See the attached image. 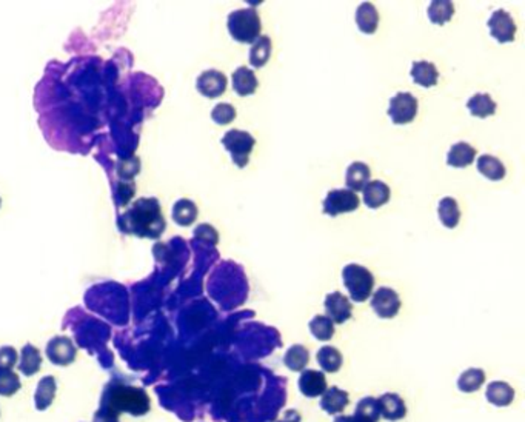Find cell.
Segmentation results:
<instances>
[{
  "label": "cell",
  "mask_w": 525,
  "mask_h": 422,
  "mask_svg": "<svg viewBox=\"0 0 525 422\" xmlns=\"http://www.w3.org/2000/svg\"><path fill=\"white\" fill-rule=\"evenodd\" d=\"M102 407L95 416V422H117L119 411H128L134 416H142L149 410V399L145 390L131 386H108Z\"/></svg>",
  "instance_id": "6da1fadb"
},
{
  "label": "cell",
  "mask_w": 525,
  "mask_h": 422,
  "mask_svg": "<svg viewBox=\"0 0 525 422\" xmlns=\"http://www.w3.org/2000/svg\"><path fill=\"white\" fill-rule=\"evenodd\" d=\"M228 33L236 42L253 43L262 30L260 17L255 8L236 9L228 16Z\"/></svg>",
  "instance_id": "7a4b0ae2"
},
{
  "label": "cell",
  "mask_w": 525,
  "mask_h": 422,
  "mask_svg": "<svg viewBox=\"0 0 525 422\" xmlns=\"http://www.w3.org/2000/svg\"><path fill=\"white\" fill-rule=\"evenodd\" d=\"M342 279L354 302H364L370 297L374 287V278L368 268L358 264L345 265L342 270Z\"/></svg>",
  "instance_id": "3957f363"
},
{
  "label": "cell",
  "mask_w": 525,
  "mask_h": 422,
  "mask_svg": "<svg viewBox=\"0 0 525 422\" xmlns=\"http://www.w3.org/2000/svg\"><path fill=\"white\" fill-rule=\"evenodd\" d=\"M222 145L230 153L233 162L239 168H243L250 161V154L256 145V140L247 131L230 130L223 134Z\"/></svg>",
  "instance_id": "277c9868"
},
{
  "label": "cell",
  "mask_w": 525,
  "mask_h": 422,
  "mask_svg": "<svg viewBox=\"0 0 525 422\" xmlns=\"http://www.w3.org/2000/svg\"><path fill=\"white\" fill-rule=\"evenodd\" d=\"M418 115V99L410 93H398L390 99L388 116L393 124L405 125L410 124Z\"/></svg>",
  "instance_id": "5b68a950"
},
{
  "label": "cell",
  "mask_w": 525,
  "mask_h": 422,
  "mask_svg": "<svg viewBox=\"0 0 525 422\" xmlns=\"http://www.w3.org/2000/svg\"><path fill=\"white\" fill-rule=\"evenodd\" d=\"M358 194L350 190H332L325 196L322 202V210L327 216H337L342 213H350L359 207Z\"/></svg>",
  "instance_id": "8992f818"
},
{
  "label": "cell",
  "mask_w": 525,
  "mask_h": 422,
  "mask_svg": "<svg viewBox=\"0 0 525 422\" xmlns=\"http://www.w3.org/2000/svg\"><path fill=\"white\" fill-rule=\"evenodd\" d=\"M489 30L496 41L501 43H509L514 41L516 36V23L513 17L505 9H496L489 19Z\"/></svg>",
  "instance_id": "52a82bcc"
},
{
  "label": "cell",
  "mask_w": 525,
  "mask_h": 422,
  "mask_svg": "<svg viewBox=\"0 0 525 422\" xmlns=\"http://www.w3.org/2000/svg\"><path fill=\"white\" fill-rule=\"evenodd\" d=\"M371 308L379 317L390 319L395 317L401 308V299L395 290L388 287H381L371 297Z\"/></svg>",
  "instance_id": "ba28073f"
},
{
  "label": "cell",
  "mask_w": 525,
  "mask_h": 422,
  "mask_svg": "<svg viewBox=\"0 0 525 422\" xmlns=\"http://www.w3.org/2000/svg\"><path fill=\"white\" fill-rule=\"evenodd\" d=\"M198 91L205 97H219L227 90V76L218 70H207L198 78Z\"/></svg>",
  "instance_id": "9c48e42d"
},
{
  "label": "cell",
  "mask_w": 525,
  "mask_h": 422,
  "mask_svg": "<svg viewBox=\"0 0 525 422\" xmlns=\"http://www.w3.org/2000/svg\"><path fill=\"white\" fill-rule=\"evenodd\" d=\"M46 356L55 365H70L76 359V347L70 337L58 336L46 345Z\"/></svg>",
  "instance_id": "30bf717a"
},
{
  "label": "cell",
  "mask_w": 525,
  "mask_h": 422,
  "mask_svg": "<svg viewBox=\"0 0 525 422\" xmlns=\"http://www.w3.org/2000/svg\"><path fill=\"white\" fill-rule=\"evenodd\" d=\"M325 312L332 322L344 324L351 317V304L342 293L334 292L325 297Z\"/></svg>",
  "instance_id": "8fae6325"
},
{
  "label": "cell",
  "mask_w": 525,
  "mask_h": 422,
  "mask_svg": "<svg viewBox=\"0 0 525 422\" xmlns=\"http://www.w3.org/2000/svg\"><path fill=\"white\" fill-rule=\"evenodd\" d=\"M410 76H411V80L418 83V85L424 87V88H430V87H435L438 83L439 73L433 62L419 60V62H413V65H411Z\"/></svg>",
  "instance_id": "7c38bea8"
},
{
  "label": "cell",
  "mask_w": 525,
  "mask_h": 422,
  "mask_svg": "<svg viewBox=\"0 0 525 422\" xmlns=\"http://www.w3.org/2000/svg\"><path fill=\"white\" fill-rule=\"evenodd\" d=\"M231 82H233V88L234 91H236V95L242 97L255 95L258 85H259L255 73L247 67H239L236 71H234L231 76Z\"/></svg>",
  "instance_id": "4fadbf2b"
},
{
  "label": "cell",
  "mask_w": 525,
  "mask_h": 422,
  "mask_svg": "<svg viewBox=\"0 0 525 422\" xmlns=\"http://www.w3.org/2000/svg\"><path fill=\"white\" fill-rule=\"evenodd\" d=\"M299 389L307 398H314L324 395L327 390V381L321 371L316 370H304L299 378Z\"/></svg>",
  "instance_id": "5bb4252c"
},
{
  "label": "cell",
  "mask_w": 525,
  "mask_h": 422,
  "mask_svg": "<svg viewBox=\"0 0 525 422\" xmlns=\"http://www.w3.org/2000/svg\"><path fill=\"white\" fill-rule=\"evenodd\" d=\"M364 202L368 209H379L390 199V186L382 181H371L364 186Z\"/></svg>",
  "instance_id": "9a60e30c"
},
{
  "label": "cell",
  "mask_w": 525,
  "mask_h": 422,
  "mask_svg": "<svg viewBox=\"0 0 525 422\" xmlns=\"http://www.w3.org/2000/svg\"><path fill=\"white\" fill-rule=\"evenodd\" d=\"M378 406H379V413L387 418L388 421H398L402 419L407 413L405 408V402L402 401L395 393H387L378 399Z\"/></svg>",
  "instance_id": "2e32d148"
},
{
  "label": "cell",
  "mask_w": 525,
  "mask_h": 422,
  "mask_svg": "<svg viewBox=\"0 0 525 422\" xmlns=\"http://www.w3.org/2000/svg\"><path fill=\"white\" fill-rule=\"evenodd\" d=\"M476 157V149L467 142H457L448 149L447 164L453 168H465L472 165Z\"/></svg>",
  "instance_id": "e0dca14e"
},
{
  "label": "cell",
  "mask_w": 525,
  "mask_h": 422,
  "mask_svg": "<svg viewBox=\"0 0 525 422\" xmlns=\"http://www.w3.org/2000/svg\"><path fill=\"white\" fill-rule=\"evenodd\" d=\"M356 23H358L359 30L365 34H373L378 30L379 23V14L378 9L374 8L373 4L364 2L356 9Z\"/></svg>",
  "instance_id": "ac0fdd59"
},
{
  "label": "cell",
  "mask_w": 525,
  "mask_h": 422,
  "mask_svg": "<svg viewBox=\"0 0 525 422\" xmlns=\"http://www.w3.org/2000/svg\"><path fill=\"white\" fill-rule=\"evenodd\" d=\"M370 168L367 164L364 162H353L349 170H346V176H345V182L346 186H349L350 191L356 193V191H362L364 186L368 184L370 181Z\"/></svg>",
  "instance_id": "d6986e66"
},
{
  "label": "cell",
  "mask_w": 525,
  "mask_h": 422,
  "mask_svg": "<svg viewBox=\"0 0 525 422\" xmlns=\"http://www.w3.org/2000/svg\"><path fill=\"white\" fill-rule=\"evenodd\" d=\"M346 404H349V393L339 390L337 387H332L325 390L324 396L321 399V407L324 411L330 415H336L342 411Z\"/></svg>",
  "instance_id": "ffe728a7"
},
{
  "label": "cell",
  "mask_w": 525,
  "mask_h": 422,
  "mask_svg": "<svg viewBox=\"0 0 525 422\" xmlns=\"http://www.w3.org/2000/svg\"><path fill=\"white\" fill-rule=\"evenodd\" d=\"M467 108L474 117H489L496 112V102L485 93H477L467 100Z\"/></svg>",
  "instance_id": "44dd1931"
},
{
  "label": "cell",
  "mask_w": 525,
  "mask_h": 422,
  "mask_svg": "<svg viewBox=\"0 0 525 422\" xmlns=\"http://www.w3.org/2000/svg\"><path fill=\"white\" fill-rule=\"evenodd\" d=\"M55 379L53 376H45L37 384L36 389V396H34V402H36V408L37 410H46L54 401L55 396Z\"/></svg>",
  "instance_id": "7402d4cb"
},
{
  "label": "cell",
  "mask_w": 525,
  "mask_h": 422,
  "mask_svg": "<svg viewBox=\"0 0 525 422\" xmlns=\"http://www.w3.org/2000/svg\"><path fill=\"white\" fill-rule=\"evenodd\" d=\"M477 170L487 179L490 181H502L505 177V167L498 157L490 154H482L477 159Z\"/></svg>",
  "instance_id": "603a6c76"
},
{
  "label": "cell",
  "mask_w": 525,
  "mask_h": 422,
  "mask_svg": "<svg viewBox=\"0 0 525 422\" xmlns=\"http://www.w3.org/2000/svg\"><path fill=\"white\" fill-rule=\"evenodd\" d=\"M270 54H271V39L268 36H259L251 45L250 63L255 68H262L270 60Z\"/></svg>",
  "instance_id": "cb8c5ba5"
},
{
  "label": "cell",
  "mask_w": 525,
  "mask_h": 422,
  "mask_svg": "<svg viewBox=\"0 0 525 422\" xmlns=\"http://www.w3.org/2000/svg\"><path fill=\"white\" fill-rule=\"evenodd\" d=\"M42 365V358L39 350L34 345L26 344L22 349L21 354V364H18V370H21L25 376H33L39 371Z\"/></svg>",
  "instance_id": "d4e9b609"
},
{
  "label": "cell",
  "mask_w": 525,
  "mask_h": 422,
  "mask_svg": "<svg viewBox=\"0 0 525 422\" xmlns=\"http://www.w3.org/2000/svg\"><path fill=\"white\" fill-rule=\"evenodd\" d=\"M514 398V390L505 382H492L489 389H487V399H489L492 404L498 406V407H505L511 404V401Z\"/></svg>",
  "instance_id": "484cf974"
},
{
  "label": "cell",
  "mask_w": 525,
  "mask_h": 422,
  "mask_svg": "<svg viewBox=\"0 0 525 422\" xmlns=\"http://www.w3.org/2000/svg\"><path fill=\"white\" fill-rule=\"evenodd\" d=\"M198 218V207L190 199H181L173 207V219L181 227H189Z\"/></svg>",
  "instance_id": "4316f807"
},
{
  "label": "cell",
  "mask_w": 525,
  "mask_h": 422,
  "mask_svg": "<svg viewBox=\"0 0 525 422\" xmlns=\"http://www.w3.org/2000/svg\"><path fill=\"white\" fill-rule=\"evenodd\" d=\"M439 219L447 228H455L459 219H461V211H459V205L453 198H444L439 201L438 205Z\"/></svg>",
  "instance_id": "83f0119b"
},
{
  "label": "cell",
  "mask_w": 525,
  "mask_h": 422,
  "mask_svg": "<svg viewBox=\"0 0 525 422\" xmlns=\"http://www.w3.org/2000/svg\"><path fill=\"white\" fill-rule=\"evenodd\" d=\"M428 19L436 25H444L448 21H452L455 14V5L450 0H436L431 2L427 9Z\"/></svg>",
  "instance_id": "f1b7e54d"
},
{
  "label": "cell",
  "mask_w": 525,
  "mask_h": 422,
  "mask_svg": "<svg viewBox=\"0 0 525 422\" xmlns=\"http://www.w3.org/2000/svg\"><path fill=\"white\" fill-rule=\"evenodd\" d=\"M317 362L325 371L334 373L341 369L342 354L339 350H336L334 347H322V349L317 352Z\"/></svg>",
  "instance_id": "f546056e"
},
{
  "label": "cell",
  "mask_w": 525,
  "mask_h": 422,
  "mask_svg": "<svg viewBox=\"0 0 525 422\" xmlns=\"http://www.w3.org/2000/svg\"><path fill=\"white\" fill-rule=\"evenodd\" d=\"M308 361H310V354H308V350L304 345H293L292 349L285 353V358H284L287 367L295 371L304 370Z\"/></svg>",
  "instance_id": "4dcf8cb0"
},
{
  "label": "cell",
  "mask_w": 525,
  "mask_h": 422,
  "mask_svg": "<svg viewBox=\"0 0 525 422\" xmlns=\"http://www.w3.org/2000/svg\"><path fill=\"white\" fill-rule=\"evenodd\" d=\"M484 381H485V374L482 370L470 369L461 374V378H459L457 381V387L461 391L472 393V391L479 390Z\"/></svg>",
  "instance_id": "1f68e13d"
},
{
  "label": "cell",
  "mask_w": 525,
  "mask_h": 422,
  "mask_svg": "<svg viewBox=\"0 0 525 422\" xmlns=\"http://www.w3.org/2000/svg\"><path fill=\"white\" fill-rule=\"evenodd\" d=\"M310 332L319 341H330L334 334V325L327 316H316L310 322Z\"/></svg>",
  "instance_id": "d6a6232c"
},
{
  "label": "cell",
  "mask_w": 525,
  "mask_h": 422,
  "mask_svg": "<svg viewBox=\"0 0 525 422\" xmlns=\"http://www.w3.org/2000/svg\"><path fill=\"white\" fill-rule=\"evenodd\" d=\"M21 390V379L11 369H0V396H13Z\"/></svg>",
  "instance_id": "836d02e7"
},
{
  "label": "cell",
  "mask_w": 525,
  "mask_h": 422,
  "mask_svg": "<svg viewBox=\"0 0 525 422\" xmlns=\"http://www.w3.org/2000/svg\"><path fill=\"white\" fill-rule=\"evenodd\" d=\"M379 406H378V399L373 398H365L362 399L358 408H356L354 416L359 418L364 422H378L379 418Z\"/></svg>",
  "instance_id": "e575fe53"
},
{
  "label": "cell",
  "mask_w": 525,
  "mask_h": 422,
  "mask_svg": "<svg viewBox=\"0 0 525 422\" xmlns=\"http://www.w3.org/2000/svg\"><path fill=\"white\" fill-rule=\"evenodd\" d=\"M211 119L218 125H228L236 119V110L230 104H218L211 111Z\"/></svg>",
  "instance_id": "d590c367"
},
{
  "label": "cell",
  "mask_w": 525,
  "mask_h": 422,
  "mask_svg": "<svg viewBox=\"0 0 525 422\" xmlns=\"http://www.w3.org/2000/svg\"><path fill=\"white\" fill-rule=\"evenodd\" d=\"M194 236L198 238V239L205 241V242H210V243H213V246H214L216 242L219 241V234H218V231H216V230L211 227V225H208V223H202V225H199V228H196V231H194Z\"/></svg>",
  "instance_id": "8d00e7d4"
},
{
  "label": "cell",
  "mask_w": 525,
  "mask_h": 422,
  "mask_svg": "<svg viewBox=\"0 0 525 422\" xmlns=\"http://www.w3.org/2000/svg\"><path fill=\"white\" fill-rule=\"evenodd\" d=\"M17 362V353L13 347H2L0 349V369H14Z\"/></svg>",
  "instance_id": "74e56055"
},
{
  "label": "cell",
  "mask_w": 525,
  "mask_h": 422,
  "mask_svg": "<svg viewBox=\"0 0 525 422\" xmlns=\"http://www.w3.org/2000/svg\"><path fill=\"white\" fill-rule=\"evenodd\" d=\"M334 422H364V421H361L359 418H356V416H339V418L334 419Z\"/></svg>",
  "instance_id": "f35d334b"
},
{
  "label": "cell",
  "mask_w": 525,
  "mask_h": 422,
  "mask_svg": "<svg viewBox=\"0 0 525 422\" xmlns=\"http://www.w3.org/2000/svg\"><path fill=\"white\" fill-rule=\"evenodd\" d=\"M276 422H288V421H276Z\"/></svg>",
  "instance_id": "ab89813d"
},
{
  "label": "cell",
  "mask_w": 525,
  "mask_h": 422,
  "mask_svg": "<svg viewBox=\"0 0 525 422\" xmlns=\"http://www.w3.org/2000/svg\"><path fill=\"white\" fill-rule=\"evenodd\" d=\"M0 205H2V199H0Z\"/></svg>",
  "instance_id": "60d3db41"
}]
</instances>
